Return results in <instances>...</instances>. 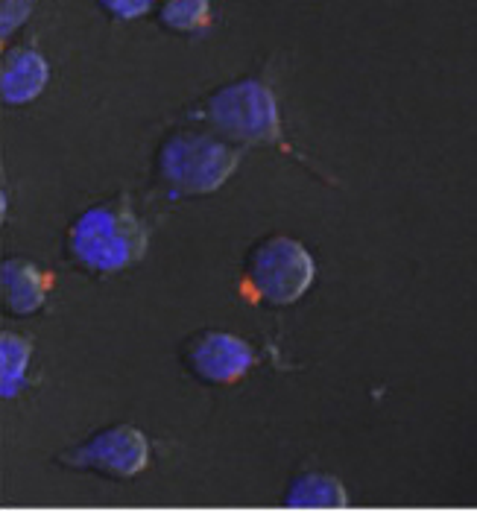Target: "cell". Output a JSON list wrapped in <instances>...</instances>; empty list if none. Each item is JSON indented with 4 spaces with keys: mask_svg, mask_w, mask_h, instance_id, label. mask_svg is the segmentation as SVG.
Here are the masks:
<instances>
[{
    "mask_svg": "<svg viewBox=\"0 0 477 512\" xmlns=\"http://www.w3.org/2000/svg\"><path fill=\"white\" fill-rule=\"evenodd\" d=\"M202 120L223 138L240 144L279 141V109L267 85L243 79L217 88L202 103Z\"/></svg>",
    "mask_w": 477,
    "mask_h": 512,
    "instance_id": "4",
    "label": "cell"
},
{
    "mask_svg": "<svg viewBox=\"0 0 477 512\" xmlns=\"http://www.w3.org/2000/svg\"><path fill=\"white\" fill-rule=\"evenodd\" d=\"M211 6L205 0H179V3H164L159 9L161 27L173 33H194L208 24Z\"/></svg>",
    "mask_w": 477,
    "mask_h": 512,
    "instance_id": "11",
    "label": "cell"
},
{
    "mask_svg": "<svg viewBox=\"0 0 477 512\" xmlns=\"http://www.w3.org/2000/svg\"><path fill=\"white\" fill-rule=\"evenodd\" d=\"M314 273L317 270L311 252L287 235H270L258 240L243 261L246 290L273 308H284L302 299V293L314 281Z\"/></svg>",
    "mask_w": 477,
    "mask_h": 512,
    "instance_id": "3",
    "label": "cell"
},
{
    "mask_svg": "<svg viewBox=\"0 0 477 512\" xmlns=\"http://www.w3.org/2000/svg\"><path fill=\"white\" fill-rule=\"evenodd\" d=\"M30 12H33L30 3H3V36L12 33Z\"/></svg>",
    "mask_w": 477,
    "mask_h": 512,
    "instance_id": "12",
    "label": "cell"
},
{
    "mask_svg": "<svg viewBox=\"0 0 477 512\" xmlns=\"http://www.w3.org/2000/svg\"><path fill=\"white\" fill-rule=\"evenodd\" d=\"M103 6H106L115 18H123V21H126V18H138V15H144V12H150V3H144V0H141V3H103Z\"/></svg>",
    "mask_w": 477,
    "mask_h": 512,
    "instance_id": "13",
    "label": "cell"
},
{
    "mask_svg": "<svg viewBox=\"0 0 477 512\" xmlns=\"http://www.w3.org/2000/svg\"><path fill=\"white\" fill-rule=\"evenodd\" d=\"M47 82V62L30 47H15L3 56V74H0V94L3 103L21 106L41 94Z\"/></svg>",
    "mask_w": 477,
    "mask_h": 512,
    "instance_id": "7",
    "label": "cell"
},
{
    "mask_svg": "<svg viewBox=\"0 0 477 512\" xmlns=\"http://www.w3.org/2000/svg\"><path fill=\"white\" fill-rule=\"evenodd\" d=\"M33 352V343L18 337V334H3L0 337V393L3 398H12L24 381V369Z\"/></svg>",
    "mask_w": 477,
    "mask_h": 512,
    "instance_id": "10",
    "label": "cell"
},
{
    "mask_svg": "<svg viewBox=\"0 0 477 512\" xmlns=\"http://www.w3.org/2000/svg\"><path fill=\"white\" fill-rule=\"evenodd\" d=\"M59 469L103 474L109 480H129L150 463V442L132 425H112L100 434L88 436L80 445L56 454Z\"/></svg>",
    "mask_w": 477,
    "mask_h": 512,
    "instance_id": "5",
    "label": "cell"
},
{
    "mask_svg": "<svg viewBox=\"0 0 477 512\" xmlns=\"http://www.w3.org/2000/svg\"><path fill=\"white\" fill-rule=\"evenodd\" d=\"M147 252V229L126 199L91 205L65 232V258L85 273H118Z\"/></svg>",
    "mask_w": 477,
    "mask_h": 512,
    "instance_id": "1",
    "label": "cell"
},
{
    "mask_svg": "<svg viewBox=\"0 0 477 512\" xmlns=\"http://www.w3.org/2000/svg\"><path fill=\"white\" fill-rule=\"evenodd\" d=\"M182 366L202 384H232L252 366V349L235 334L226 331H199L179 349Z\"/></svg>",
    "mask_w": 477,
    "mask_h": 512,
    "instance_id": "6",
    "label": "cell"
},
{
    "mask_svg": "<svg viewBox=\"0 0 477 512\" xmlns=\"http://www.w3.org/2000/svg\"><path fill=\"white\" fill-rule=\"evenodd\" d=\"M284 504L296 510H343L349 504L346 489L337 477L322 472L296 474L284 492Z\"/></svg>",
    "mask_w": 477,
    "mask_h": 512,
    "instance_id": "9",
    "label": "cell"
},
{
    "mask_svg": "<svg viewBox=\"0 0 477 512\" xmlns=\"http://www.w3.org/2000/svg\"><path fill=\"white\" fill-rule=\"evenodd\" d=\"M3 311L9 316H30L39 311L47 296V284L36 264L24 258L3 261Z\"/></svg>",
    "mask_w": 477,
    "mask_h": 512,
    "instance_id": "8",
    "label": "cell"
},
{
    "mask_svg": "<svg viewBox=\"0 0 477 512\" xmlns=\"http://www.w3.org/2000/svg\"><path fill=\"white\" fill-rule=\"evenodd\" d=\"M238 158V150L217 135L182 129L159 144L153 176L170 197H202L217 191L232 176Z\"/></svg>",
    "mask_w": 477,
    "mask_h": 512,
    "instance_id": "2",
    "label": "cell"
}]
</instances>
